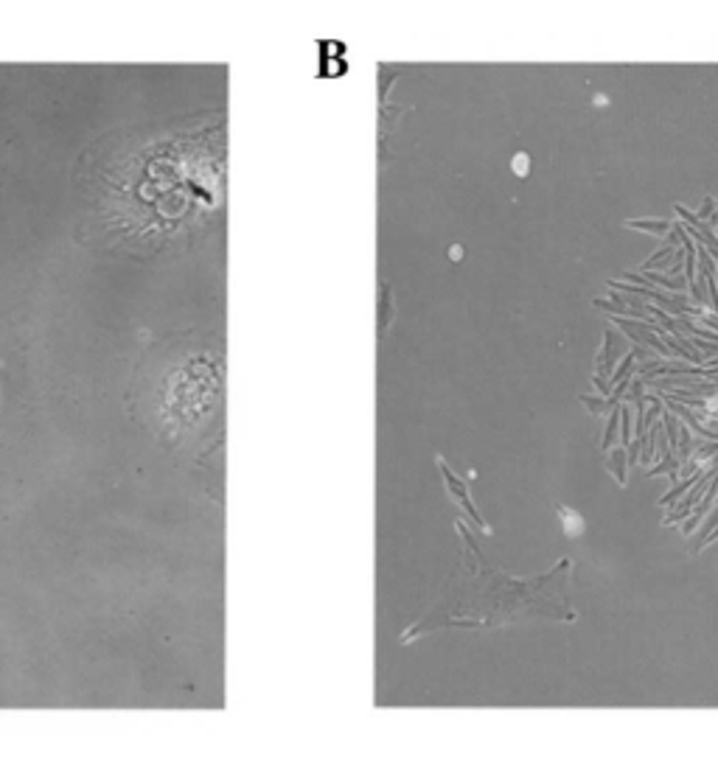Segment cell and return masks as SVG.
<instances>
[{"mask_svg":"<svg viewBox=\"0 0 718 768\" xmlns=\"http://www.w3.org/2000/svg\"><path fill=\"white\" fill-rule=\"evenodd\" d=\"M438 468H441V474H444V482H446V488H449V494H452V499L472 516V522L477 525L482 533H491V528L485 525V519L480 516V511L475 508V502H472V496H469V488H466V482L463 480H458L455 477V471L446 465V460L444 457H438Z\"/></svg>","mask_w":718,"mask_h":768,"instance_id":"1","label":"cell"},{"mask_svg":"<svg viewBox=\"0 0 718 768\" xmlns=\"http://www.w3.org/2000/svg\"><path fill=\"white\" fill-rule=\"evenodd\" d=\"M674 211H676L679 221L685 224L688 236L696 238V244H702V247L713 255V261H718V236H716V230H713V224H710V221L696 219V214H690L685 205H674Z\"/></svg>","mask_w":718,"mask_h":768,"instance_id":"2","label":"cell"},{"mask_svg":"<svg viewBox=\"0 0 718 768\" xmlns=\"http://www.w3.org/2000/svg\"><path fill=\"white\" fill-rule=\"evenodd\" d=\"M623 351H626V339L617 334L614 329H606L603 334V345L598 351V359H595V376L609 379L617 367V362L623 359Z\"/></svg>","mask_w":718,"mask_h":768,"instance_id":"3","label":"cell"},{"mask_svg":"<svg viewBox=\"0 0 718 768\" xmlns=\"http://www.w3.org/2000/svg\"><path fill=\"white\" fill-rule=\"evenodd\" d=\"M606 468L614 474V480H617V485L620 488H626L628 485V451H626V446H617V449H611L609 454H606Z\"/></svg>","mask_w":718,"mask_h":768,"instance_id":"4","label":"cell"},{"mask_svg":"<svg viewBox=\"0 0 718 768\" xmlns=\"http://www.w3.org/2000/svg\"><path fill=\"white\" fill-rule=\"evenodd\" d=\"M556 513H559V522H561V533L567 539H578L584 533L587 525H584V516L578 511H573L567 505H556Z\"/></svg>","mask_w":718,"mask_h":768,"instance_id":"5","label":"cell"},{"mask_svg":"<svg viewBox=\"0 0 718 768\" xmlns=\"http://www.w3.org/2000/svg\"><path fill=\"white\" fill-rule=\"evenodd\" d=\"M645 284L651 286H659V289H665V292H682V289H688V281H685V275H662V272H645Z\"/></svg>","mask_w":718,"mask_h":768,"instance_id":"6","label":"cell"},{"mask_svg":"<svg viewBox=\"0 0 718 768\" xmlns=\"http://www.w3.org/2000/svg\"><path fill=\"white\" fill-rule=\"evenodd\" d=\"M623 224L631 227V230L651 233V236H668L671 227H674V221H665V219H626Z\"/></svg>","mask_w":718,"mask_h":768,"instance_id":"7","label":"cell"},{"mask_svg":"<svg viewBox=\"0 0 718 768\" xmlns=\"http://www.w3.org/2000/svg\"><path fill=\"white\" fill-rule=\"evenodd\" d=\"M578 401H581V407H587L592 415H606L609 410H617V407H611L606 398H592V396H578Z\"/></svg>","mask_w":718,"mask_h":768,"instance_id":"8","label":"cell"},{"mask_svg":"<svg viewBox=\"0 0 718 768\" xmlns=\"http://www.w3.org/2000/svg\"><path fill=\"white\" fill-rule=\"evenodd\" d=\"M511 169H513V174L519 180H528V174H530V154L528 152H516L513 160H511Z\"/></svg>","mask_w":718,"mask_h":768,"instance_id":"9","label":"cell"},{"mask_svg":"<svg viewBox=\"0 0 718 768\" xmlns=\"http://www.w3.org/2000/svg\"><path fill=\"white\" fill-rule=\"evenodd\" d=\"M617 427H620V407H617V410H611V418H609V424H606V429H603V438H600V449H603V451L611 446Z\"/></svg>","mask_w":718,"mask_h":768,"instance_id":"10","label":"cell"},{"mask_svg":"<svg viewBox=\"0 0 718 768\" xmlns=\"http://www.w3.org/2000/svg\"><path fill=\"white\" fill-rule=\"evenodd\" d=\"M716 211H718L716 200H713V197H705V200H702V208H699V214H696V219H702V221L707 219V221H710V217H713Z\"/></svg>","mask_w":718,"mask_h":768,"instance_id":"11","label":"cell"},{"mask_svg":"<svg viewBox=\"0 0 718 768\" xmlns=\"http://www.w3.org/2000/svg\"><path fill=\"white\" fill-rule=\"evenodd\" d=\"M592 384H595V390H598V396L600 398H609L611 396V384H609V379H603V376H592Z\"/></svg>","mask_w":718,"mask_h":768,"instance_id":"12","label":"cell"},{"mask_svg":"<svg viewBox=\"0 0 718 768\" xmlns=\"http://www.w3.org/2000/svg\"><path fill=\"white\" fill-rule=\"evenodd\" d=\"M696 323H699V326H710V329L718 331V315H713V312H705V315H702Z\"/></svg>","mask_w":718,"mask_h":768,"instance_id":"13","label":"cell"},{"mask_svg":"<svg viewBox=\"0 0 718 768\" xmlns=\"http://www.w3.org/2000/svg\"><path fill=\"white\" fill-rule=\"evenodd\" d=\"M449 255H452V258H455V261H461V258H463V247H461V244H455V247H452V252H449Z\"/></svg>","mask_w":718,"mask_h":768,"instance_id":"14","label":"cell"}]
</instances>
